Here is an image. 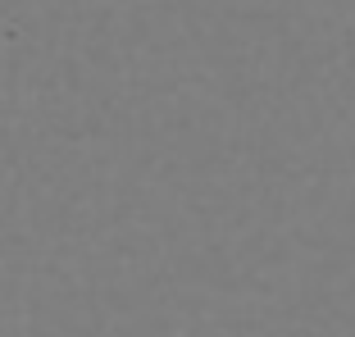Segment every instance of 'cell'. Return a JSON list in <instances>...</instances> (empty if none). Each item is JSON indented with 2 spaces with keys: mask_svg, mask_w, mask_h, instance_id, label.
<instances>
[]
</instances>
